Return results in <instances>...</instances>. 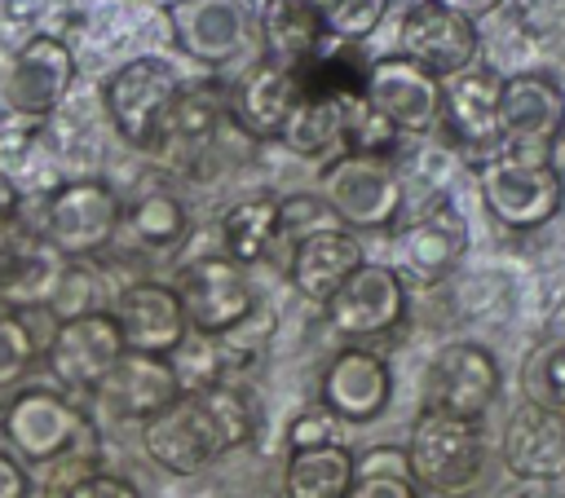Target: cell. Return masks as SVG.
I'll list each match as a JSON object with an SVG mask.
<instances>
[{"label": "cell", "mask_w": 565, "mask_h": 498, "mask_svg": "<svg viewBox=\"0 0 565 498\" xmlns=\"http://www.w3.org/2000/svg\"><path fill=\"white\" fill-rule=\"evenodd\" d=\"M503 463L521 480H561L565 476V410L521 405L503 427Z\"/></svg>", "instance_id": "cell-22"}, {"label": "cell", "mask_w": 565, "mask_h": 498, "mask_svg": "<svg viewBox=\"0 0 565 498\" xmlns=\"http://www.w3.org/2000/svg\"><path fill=\"white\" fill-rule=\"evenodd\" d=\"M340 220L331 216V207L318 198V194H296V198H282L278 203V234H291L296 242L309 238V234H322V229H335Z\"/></svg>", "instance_id": "cell-35"}, {"label": "cell", "mask_w": 565, "mask_h": 498, "mask_svg": "<svg viewBox=\"0 0 565 498\" xmlns=\"http://www.w3.org/2000/svg\"><path fill=\"white\" fill-rule=\"evenodd\" d=\"M353 485V450L331 441L313 450H291L282 472L287 498H344Z\"/></svg>", "instance_id": "cell-27"}, {"label": "cell", "mask_w": 565, "mask_h": 498, "mask_svg": "<svg viewBox=\"0 0 565 498\" xmlns=\"http://www.w3.org/2000/svg\"><path fill=\"white\" fill-rule=\"evenodd\" d=\"M62 286V256L40 238V229L0 225V308H40Z\"/></svg>", "instance_id": "cell-17"}, {"label": "cell", "mask_w": 565, "mask_h": 498, "mask_svg": "<svg viewBox=\"0 0 565 498\" xmlns=\"http://www.w3.org/2000/svg\"><path fill=\"white\" fill-rule=\"evenodd\" d=\"M477 185H481L486 212L508 229H539L565 203V181L543 154L494 150L490 159H481Z\"/></svg>", "instance_id": "cell-2"}, {"label": "cell", "mask_w": 565, "mask_h": 498, "mask_svg": "<svg viewBox=\"0 0 565 498\" xmlns=\"http://www.w3.org/2000/svg\"><path fill=\"white\" fill-rule=\"evenodd\" d=\"M128 229L137 234V242L163 251V247H177V242L190 234V216H185V207H181L177 194L150 190V194H141V198L128 207Z\"/></svg>", "instance_id": "cell-30"}, {"label": "cell", "mask_w": 565, "mask_h": 498, "mask_svg": "<svg viewBox=\"0 0 565 498\" xmlns=\"http://www.w3.org/2000/svg\"><path fill=\"white\" fill-rule=\"evenodd\" d=\"M252 401L234 383H207L194 392H181L172 405H163L154 419L141 423V445L146 454L172 472V476H194L221 454L238 450L252 436Z\"/></svg>", "instance_id": "cell-1"}, {"label": "cell", "mask_w": 565, "mask_h": 498, "mask_svg": "<svg viewBox=\"0 0 565 498\" xmlns=\"http://www.w3.org/2000/svg\"><path fill=\"white\" fill-rule=\"evenodd\" d=\"M322 410H331L340 423H371L384 414L393 397L388 361L371 348H340L322 370Z\"/></svg>", "instance_id": "cell-18"}, {"label": "cell", "mask_w": 565, "mask_h": 498, "mask_svg": "<svg viewBox=\"0 0 565 498\" xmlns=\"http://www.w3.org/2000/svg\"><path fill=\"white\" fill-rule=\"evenodd\" d=\"M97 397L124 414V419H154L163 405H172L181 397V379L172 370L168 357H154V353H128L115 361V370L102 379Z\"/></svg>", "instance_id": "cell-23"}, {"label": "cell", "mask_w": 565, "mask_h": 498, "mask_svg": "<svg viewBox=\"0 0 565 498\" xmlns=\"http://www.w3.org/2000/svg\"><path fill=\"white\" fill-rule=\"evenodd\" d=\"M397 53L424 66L433 79H450L477 62V26L433 0H419L402 13Z\"/></svg>", "instance_id": "cell-14"}, {"label": "cell", "mask_w": 565, "mask_h": 498, "mask_svg": "<svg viewBox=\"0 0 565 498\" xmlns=\"http://www.w3.org/2000/svg\"><path fill=\"white\" fill-rule=\"evenodd\" d=\"M35 361V339H31V326L0 308V388H13Z\"/></svg>", "instance_id": "cell-34"}, {"label": "cell", "mask_w": 565, "mask_h": 498, "mask_svg": "<svg viewBox=\"0 0 565 498\" xmlns=\"http://www.w3.org/2000/svg\"><path fill=\"white\" fill-rule=\"evenodd\" d=\"M102 97H106V115H110L115 132L137 150H154L168 137V119L181 97V79L163 57H132L106 79Z\"/></svg>", "instance_id": "cell-5"}, {"label": "cell", "mask_w": 565, "mask_h": 498, "mask_svg": "<svg viewBox=\"0 0 565 498\" xmlns=\"http://www.w3.org/2000/svg\"><path fill=\"white\" fill-rule=\"evenodd\" d=\"M335 427H340V419H335L331 410L309 405V410H300V414L291 419V427H287V445H291V450L331 445V441H335Z\"/></svg>", "instance_id": "cell-36"}, {"label": "cell", "mask_w": 565, "mask_h": 498, "mask_svg": "<svg viewBox=\"0 0 565 498\" xmlns=\"http://www.w3.org/2000/svg\"><path fill=\"white\" fill-rule=\"evenodd\" d=\"M565 128V93L552 75L525 71L503 79L499 93V150L512 154H543Z\"/></svg>", "instance_id": "cell-11"}, {"label": "cell", "mask_w": 565, "mask_h": 498, "mask_svg": "<svg viewBox=\"0 0 565 498\" xmlns=\"http://www.w3.org/2000/svg\"><path fill=\"white\" fill-rule=\"evenodd\" d=\"M406 467L428 494H463L481 476V423L424 405L411 423Z\"/></svg>", "instance_id": "cell-3"}, {"label": "cell", "mask_w": 565, "mask_h": 498, "mask_svg": "<svg viewBox=\"0 0 565 498\" xmlns=\"http://www.w3.org/2000/svg\"><path fill=\"white\" fill-rule=\"evenodd\" d=\"M344 498H419V485L397 472H353Z\"/></svg>", "instance_id": "cell-37"}, {"label": "cell", "mask_w": 565, "mask_h": 498, "mask_svg": "<svg viewBox=\"0 0 565 498\" xmlns=\"http://www.w3.org/2000/svg\"><path fill=\"white\" fill-rule=\"evenodd\" d=\"M521 388L530 405L565 410V344H539L521 366Z\"/></svg>", "instance_id": "cell-31"}, {"label": "cell", "mask_w": 565, "mask_h": 498, "mask_svg": "<svg viewBox=\"0 0 565 498\" xmlns=\"http://www.w3.org/2000/svg\"><path fill=\"white\" fill-rule=\"evenodd\" d=\"M26 494H31L26 467H22L9 450H0V498H26Z\"/></svg>", "instance_id": "cell-39"}, {"label": "cell", "mask_w": 565, "mask_h": 498, "mask_svg": "<svg viewBox=\"0 0 565 498\" xmlns=\"http://www.w3.org/2000/svg\"><path fill=\"white\" fill-rule=\"evenodd\" d=\"M260 40L269 48V62L300 66L327 44V31H322L313 0H265L260 4Z\"/></svg>", "instance_id": "cell-26"}, {"label": "cell", "mask_w": 565, "mask_h": 498, "mask_svg": "<svg viewBox=\"0 0 565 498\" xmlns=\"http://www.w3.org/2000/svg\"><path fill=\"white\" fill-rule=\"evenodd\" d=\"M124 220L119 194L106 181H66L49 194L44 203V220H40V238L62 256V260H84L97 256L102 247H110L115 229Z\"/></svg>", "instance_id": "cell-7"}, {"label": "cell", "mask_w": 565, "mask_h": 498, "mask_svg": "<svg viewBox=\"0 0 565 498\" xmlns=\"http://www.w3.org/2000/svg\"><path fill=\"white\" fill-rule=\"evenodd\" d=\"M163 13L172 26V44L203 66H221L247 44L243 0H172Z\"/></svg>", "instance_id": "cell-20"}, {"label": "cell", "mask_w": 565, "mask_h": 498, "mask_svg": "<svg viewBox=\"0 0 565 498\" xmlns=\"http://www.w3.org/2000/svg\"><path fill=\"white\" fill-rule=\"evenodd\" d=\"M18 220V185L13 176L0 167V225H13Z\"/></svg>", "instance_id": "cell-41"}, {"label": "cell", "mask_w": 565, "mask_h": 498, "mask_svg": "<svg viewBox=\"0 0 565 498\" xmlns=\"http://www.w3.org/2000/svg\"><path fill=\"white\" fill-rule=\"evenodd\" d=\"M499 93H503V75L481 62L441 79V115L437 119L463 150H472L481 159H490L499 150Z\"/></svg>", "instance_id": "cell-16"}, {"label": "cell", "mask_w": 565, "mask_h": 498, "mask_svg": "<svg viewBox=\"0 0 565 498\" xmlns=\"http://www.w3.org/2000/svg\"><path fill=\"white\" fill-rule=\"evenodd\" d=\"M322 308L344 339H375L406 322V282L393 264L362 260Z\"/></svg>", "instance_id": "cell-10"}, {"label": "cell", "mask_w": 565, "mask_h": 498, "mask_svg": "<svg viewBox=\"0 0 565 498\" xmlns=\"http://www.w3.org/2000/svg\"><path fill=\"white\" fill-rule=\"evenodd\" d=\"M318 198L344 229H388L402 212V181L388 159L335 154L322 163Z\"/></svg>", "instance_id": "cell-6"}, {"label": "cell", "mask_w": 565, "mask_h": 498, "mask_svg": "<svg viewBox=\"0 0 565 498\" xmlns=\"http://www.w3.org/2000/svg\"><path fill=\"white\" fill-rule=\"evenodd\" d=\"M221 242L225 260L234 264H256L274 251L278 242V203L274 198H243L221 216Z\"/></svg>", "instance_id": "cell-28"}, {"label": "cell", "mask_w": 565, "mask_h": 498, "mask_svg": "<svg viewBox=\"0 0 565 498\" xmlns=\"http://www.w3.org/2000/svg\"><path fill=\"white\" fill-rule=\"evenodd\" d=\"M499 383H503V375H499L494 353L472 344V339H459V344L437 348V357L428 361L424 405L477 423L490 410V401L499 397Z\"/></svg>", "instance_id": "cell-13"}, {"label": "cell", "mask_w": 565, "mask_h": 498, "mask_svg": "<svg viewBox=\"0 0 565 498\" xmlns=\"http://www.w3.org/2000/svg\"><path fill=\"white\" fill-rule=\"evenodd\" d=\"M300 106V84H296V71L291 66H278V62H256L238 88H234V119L260 137V141H278L291 110Z\"/></svg>", "instance_id": "cell-25"}, {"label": "cell", "mask_w": 565, "mask_h": 498, "mask_svg": "<svg viewBox=\"0 0 565 498\" xmlns=\"http://www.w3.org/2000/svg\"><path fill=\"white\" fill-rule=\"evenodd\" d=\"M0 432L9 441V454L22 463H57L93 445V423L84 419V410L53 388L18 392L0 414Z\"/></svg>", "instance_id": "cell-4"}, {"label": "cell", "mask_w": 565, "mask_h": 498, "mask_svg": "<svg viewBox=\"0 0 565 498\" xmlns=\"http://www.w3.org/2000/svg\"><path fill=\"white\" fill-rule=\"evenodd\" d=\"M119 357H124V335L110 308H84V313L62 317L44 353L53 379L75 392H97Z\"/></svg>", "instance_id": "cell-9"}, {"label": "cell", "mask_w": 565, "mask_h": 498, "mask_svg": "<svg viewBox=\"0 0 565 498\" xmlns=\"http://www.w3.org/2000/svg\"><path fill=\"white\" fill-rule=\"evenodd\" d=\"M119 335H124V348L128 353H154V357H168L185 335V313H181V300L168 282H132L115 295V308H110Z\"/></svg>", "instance_id": "cell-19"}, {"label": "cell", "mask_w": 565, "mask_h": 498, "mask_svg": "<svg viewBox=\"0 0 565 498\" xmlns=\"http://www.w3.org/2000/svg\"><path fill=\"white\" fill-rule=\"evenodd\" d=\"M344 106L349 101H322V97H300V106L291 110L287 128H282V145L291 154H344Z\"/></svg>", "instance_id": "cell-29"}, {"label": "cell", "mask_w": 565, "mask_h": 498, "mask_svg": "<svg viewBox=\"0 0 565 498\" xmlns=\"http://www.w3.org/2000/svg\"><path fill=\"white\" fill-rule=\"evenodd\" d=\"M318 18H322V31L327 40H340V44H358L366 40L384 13H388V0H313Z\"/></svg>", "instance_id": "cell-32"}, {"label": "cell", "mask_w": 565, "mask_h": 498, "mask_svg": "<svg viewBox=\"0 0 565 498\" xmlns=\"http://www.w3.org/2000/svg\"><path fill=\"white\" fill-rule=\"evenodd\" d=\"M75 79V57L57 35H31L4 71V101L22 119H44L62 106L66 88Z\"/></svg>", "instance_id": "cell-15"}, {"label": "cell", "mask_w": 565, "mask_h": 498, "mask_svg": "<svg viewBox=\"0 0 565 498\" xmlns=\"http://www.w3.org/2000/svg\"><path fill=\"white\" fill-rule=\"evenodd\" d=\"M433 4H441V9H450V13H459V18H481V13H490V9H499L503 0H433Z\"/></svg>", "instance_id": "cell-40"}, {"label": "cell", "mask_w": 565, "mask_h": 498, "mask_svg": "<svg viewBox=\"0 0 565 498\" xmlns=\"http://www.w3.org/2000/svg\"><path fill=\"white\" fill-rule=\"evenodd\" d=\"M57 498H141V489L115 472H84L75 476Z\"/></svg>", "instance_id": "cell-38"}, {"label": "cell", "mask_w": 565, "mask_h": 498, "mask_svg": "<svg viewBox=\"0 0 565 498\" xmlns=\"http://www.w3.org/2000/svg\"><path fill=\"white\" fill-rule=\"evenodd\" d=\"M397 128L384 123L366 101H349L344 106V154H371V159H384L393 145H397Z\"/></svg>", "instance_id": "cell-33"}, {"label": "cell", "mask_w": 565, "mask_h": 498, "mask_svg": "<svg viewBox=\"0 0 565 498\" xmlns=\"http://www.w3.org/2000/svg\"><path fill=\"white\" fill-rule=\"evenodd\" d=\"M397 251H402V260L393 269L402 273V282L406 278L441 282L463 260V251H468V220L459 216V207L450 198H441V203H433L424 216H415L402 229Z\"/></svg>", "instance_id": "cell-21"}, {"label": "cell", "mask_w": 565, "mask_h": 498, "mask_svg": "<svg viewBox=\"0 0 565 498\" xmlns=\"http://www.w3.org/2000/svg\"><path fill=\"white\" fill-rule=\"evenodd\" d=\"M362 101L397 132L424 137L437 128V115H441V79H433L424 66L406 62L402 53H384L366 66Z\"/></svg>", "instance_id": "cell-12"}, {"label": "cell", "mask_w": 565, "mask_h": 498, "mask_svg": "<svg viewBox=\"0 0 565 498\" xmlns=\"http://www.w3.org/2000/svg\"><path fill=\"white\" fill-rule=\"evenodd\" d=\"M362 260H366V251H362L358 234L344 229V225H335V229H322V234H309V238L296 242L291 264H287V278H291V286L305 300L327 304Z\"/></svg>", "instance_id": "cell-24"}, {"label": "cell", "mask_w": 565, "mask_h": 498, "mask_svg": "<svg viewBox=\"0 0 565 498\" xmlns=\"http://www.w3.org/2000/svg\"><path fill=\"white\" fill-rule=\"evenodd\" d=\"M172 291L181 300L185 326L194 335H207V339L238 331L256 313V295H252L243 264H234L225 256H199V260L181 264Z\"/></svg>", "instance_id": "cell-8"}]
</instances>
